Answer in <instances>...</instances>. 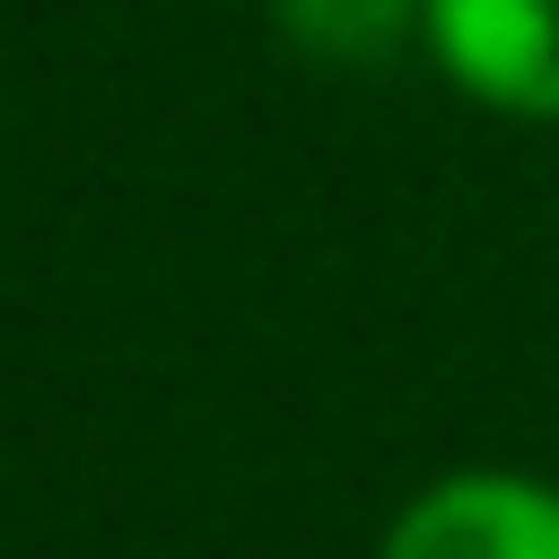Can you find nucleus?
<instances>
[{
	"mask_svg": "<svg viewBox=\"0 0 559 559\" xmlns=\"http://www.w3.org/2000/svg\"><path fill=\"white\" fill-rule=\"evenodd\" d=\"M373 559H559V481L521 472V462L432 472L383 521Z\"/></svg>",
	"mask_w": 559,
	"mask_h": 559,
	"instance_id": "nucleus-1",
	"label": "nucleus"
},
{
	"mask_svg": "<svg viewBox=\"0 0 559 559\" xmlns=\"http://www.w3.org/2000/svg\"><path fill=\"white\" fill-rule=\"evenodd\" d=\"M423 59L472 108L559 128V0H423Z\"/></svg>",
	"mask_w": 559,
	"mask_h": 559,
	"instance_id": "nucleus-2",
	"label": "nucleus"
},
{
	"mask_svg": "<svg viewBox=\"0 0 559 559\" xmlns=\"http://www.w3.org/2000/svg\"><path fill=\"white\" fill-rule=\"evenodd\" d=\"M285 49L324 59V69H373L393 59L403 39L423 49V0H265Z\"/></svg>",
	"mask_w": 559,
	"mask_h": 559,
	"instance_id": "nucleus-3",
	"label": "nucleus"
}]
</instances>
